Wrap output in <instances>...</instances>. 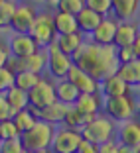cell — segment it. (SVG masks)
Here are the masks:
<instances>
[{
    "label": "cell",
    "mask_w": 140,
    "mask_h": 153,
    "mask_svg": "<svg viewBox=\"0 0 140 153\" xmlns=\"http://www.w3.org/2000/svg\"><path fill=\"white\" fill-rule=\"evenodd\" d=\"M73 57V65L81 67L97 81H103L108 75L117 73L118 61H117V47L114 45H97L93 41L83 43V47Z\"/></svg>",
    "instance_id": "6da1fadb"
},
{
    "label": "cell",
    "mask_w": 140,
    "mask_h": 153,
    "mask_svg": "<svg viewBox=\"0 0 140 153\" xmlns=\"http://www.w3.org/2000/svg\"><path fill=\"white\" fill-rule=\"evenodd\" d=\"M55 134V126L53 124H47L44 120H38L30 130H26L20 140L26 151H38V149H50L51 140H53Z\"/></svg>",
    "instance_id": "7a4b0ae2"
},
{
    "label": "cell",
    "mask_w": 140,
    "mask_h": 153,
    "mask_svg": "<svg viewBox=\"0 0 140 153\" xmlns=\"http://www.w3.org/2000/svg\"><path fill=\"white\" fill-rule=\"evenodd\" d=\"M136 108H138V104L132 98L130 92L105 98L103 102V114H107L113 122H118V124L130 120V118H136Z\"/></svg>",
    "instance_id": "3957f363"
},
{
    "label": "cell",
    "mask_w": 140,
    "mask_h": 153,
    "mask_svg": "<svg viewBox=\"0 0 140 153\" xmlns=\"http://www.w3.org/2000/svg\"><path fill=\"white\" fill-rule=\"evenodd\" d=\"M114 131H117L114 122L107 114H97L81 130V135H83V140L91 141V143H95V145H101L108 140H114Z\"/></svg>",
    "instance_id": "277c9868"
},
{
    "label": "cell",
    "mask_w": 140,
    "mask_h": 153,
    "mask_svg": "<svg viewBox=\"0 0 140 153\" xmlns=\"http://www.w3.org/2000/svg\"><path fill=\"white\" fill-rule=\"evenodd\" d=\"M30 36L34 37V41L40 47H50L57 39V32H55V26H53V16H51L50 10L38 12L36 22H34L32 30H30Z\"/></svg>",
    "instance_id": "5b68a950"
},
{
    "label": "cell",
    "mask_w": 140,
    "mask_h": 153,
    "mask_svg": "<svg viewBox=\"0 0 140 153\" xmlns=\"http://www.w3.org/2000/svg\"><path fill=\"white\" fill-rule=\"evenodd\" d=\"M47 49V73H50L51 79L59 81V79H67L69 71L73 67V57L67 53L59 49L55 41L50 45V47H45Z\"/></svg>",
    "instance_id": "8992f818"
},
{
    "label": "cell",
    "mask_w": 140,
    "mask_h": 153,
    "mask_svg": "<svg viewBox=\"0 0 140 153\" xmlns=\"http://www.w3.org/2000/svg\"><path fill=\"white\" fill-rule=\"evenodd\" d=\"M28 98H30V108H34L36 112H40L41 108L50 106L51 102L57 100V94H55V82L41 76L38 85L34 86L30 92H28Z\"/></svg>",
    "instance_id": "52a82bcc"
},
{
    "label": "cell",
    "mask_w": 140,
    "mask_h": 153,
    "mask_svg": "<svg viewBox=\"0 0 140 153\" xmlns=\"http://www.w3.org/2000/svg\"><path fill=\"white\" fill-rule=\"evenodd\" d=\"M83 141V135L79 130H71V128H55L53 140H51V153H77V147Z\"/></svg>",
    "instance_id": "ba28073f"
},
{
    "label": "cell",
    "mask_w": 140,
    "mask_h": 153,
    "mask_svg": "<svg viewBox=\"0 0 140 153\" xmlns=\"http://www.w3.org/2000/svg\"><path fill=\"white\" fill-rule=\"evenodd\" d=\"M36 16H38V10L34 4L30 2H18V8L14 12V18H12V33H30L34 22H36Z\"/></svg>",
    "instance_id": "9c48e42d"
},
{
    "label": "cell",
    "mask_w": 140,
    "mask_h": 153,
    "mask_svg": "<svg viewBox=\"0 0 140 153\" xmlns=\"http://www.w3.org/2000/svg\"><path fill=\"white\" fill-rule=\"evenodd\" d=\"M67 81H71L81 94H93V92H99V88H101V82L97 81L95 76H91L87 71H83L77 65L71 67V71L67 75Z\"/></svg>",
    "instance_id": "30bf717a"
},
{
    "label": "cell",
    "mask_w": 140,
    "mask_h": 153,
    "mask_svg": "<svg viewBox=\"0 0 140 153\" xmlns=\"http://www.w3.org/2000/svg\"><path fill=\"white\" fill-rule=\"evenodd\" d=\"M8 47H10V53L18 59H24L40 49V45L34 41V37L30 33H12L8 39Z\"/></svg>",
    "instance_id": "8fae6325"
},
{
    "label": "cell",
    "mask_w": 140,
    "mask_h": 153,
    "mask_svg": "<svg viewBox=\"0 0 140 153\" xmlns=\"http://www.w3.org/2000/svg\"><path fill=\"white\" fill-rule=\"evenodd\" d=\"M117 141L120 145L138 147L140 145V118H130L126 122H120V126L117 128Z\"/></svg>",
    "instance_id": "7c38bea8"
},
{
    "label": "cell",
    "mask_w": 140,
    "mask_h": 153,
    "mask_svg": "<svg viewBox=\"0 0 140 153\" xmlns=\"http://www.w3.org/2000/svg\"><path fill=\"white\" fill-rule=\"evenodd\" d=\"M117 26H118L117 18L105 16V18L101 20V24L93 30L91 41L97 43V45H113L114 43V33H117Z\"/></svg>",
    "instance_id": "4fadbf2b"
},
{
    "label": "cell",
    "mask_w": 140,
    "mask_h": 153,
    "mask_svg": "<svg viewBox=\"0 0 140 153\" xmlns=\"http://www.w3.org/2000/svg\"><path fill=\"white\" fill-rule=\"evenodd\" d=\"M138 36H140L138 22H132V20H118L113 45L114 47H126V45H132Z\"/></svg>",
    "instance_id": "5bb4252c"
},
{
    "label": "cell",
    "mask_w": 140,
    "mask_h": 153,
    "mask_svg": "<svg viewBox=\"0 0 140 153\" xmlns=\"http://www.w3.org/2000/svg\"><path fill=\"white\" fill-rule=\"evenodd\" d=\"M99 92L103 94V98L120 96V94H126V92H130V85H126V82H124L120 76L117 75V73H113V75H108L107 79H103V81H101Z\"/></svg>",
    "instance_id": "9a60e30c"
},
{
    "label": "cell",
    "mask_w": 140,
    "mask_h": 153,
    "mask_svg": "<svg viewBox=\"0 0 140 153\" xmlns=\"http://www.w3.org/2000/svg\"><path fill=\"white\" fill-rule=\"evenodd\" d=\"M67 110H69L67 104L55 100V102H51L50 106L41 108L40 112H38V118H40V120H44V122H47V124H53V126H57V124H63Z\"/></svg>",
    "instance_id": "2e32d148"
},
{
    "label": "cell",
    "mask_w": 140,
    "mask_h": 153,
    "mask_svg": "<svg viewBox=\"0 0 140 153\" xmlns=\"http://www.w3.org/2000/svg\"><path fill=\"white\" fill-rule=\"evenodd\" d=\"M103 18H105V16H101V14H97L95 10H91V8L85 6L81 12L77 14V30H79L83 36H91L93 30L101 24Z\"/></svg>",
    "instance_id": "e0dca14e"
},
{
    "label": "cell",
    "mask_w": 140,
    "mask_h": 153,
    "mask_svg": "<svg viewBox=\"0 0 140 153\" xmlns=\"http://www.w3.org/2000/svg\"><path fill=\"white\" fill-rule=\"evenodd\" d=\"M103 94L101 92H93V94H79V98H77V102L73 104L77 110H81V112L85 114H93V116H97V114H101V110H103Z\"/></svg>",
    "instance_id": "ac0fdd59"
},
{
    "label": "cell",
    "mask_w": 140,
    "mask_h": 153,
    "mask_svg": "<svg viewBox=\"0 0 140 153\" xmlns=\"http://www.w3.org/2000/svg\"><path fill=\"white\" fill-rule=\"evenodd\" d=\"M51 16H53V26H55L57 36L79 32V30H77V16H73V14H69V12H63V10H53Z\"/></svg>",
    "instance_id": "d6986e66"
},
{
    "label": "cell",
    "mask_w": 140,
    "mask_h": 153,
    "mask_svg": "<svg viewBox=\"0 0 140 153\" xmlns=\"http://www.w3.org/2000/svg\"><path fill=\"white\" fill-rule=\"evenodd\" d=\"M83 37H85V36H83L81 32L63 33V36H57V39H55V45H57V47L63 51V53L75 55L77 51L83 47V43H85V39H83Z\"/></svg>",
    "instance_id": "ffe728a7"
},
{
    "label": "cell",
    "mask_w": 140,
    "mask_h": 153,
    "mask_svg": "<svg viewBox=\"0 0 140 153\" xmlns=\"http://www.w3.org/2000/svg\"><path fill=\"white\" fill-rule=\"evenodd\" d=\"M55 94H57V100L59 102L67 104V106H73V104L77 102V98H79V90H77V86L73 85L71 81H67V79H59V81H55Z\"/></svg>",
    "instance_id": "44dd1931"
},
{
    "label": "cell",
    "mask_w": 140,
    "mask_h": 153,
    "mask_svg": "<svg viewBox=\"0 0 140 153\" xmlns=\"http://www.w3.org/2000/svg\"><path fill=\"white\" fill-rule=\"evenodd\" d=\"M140 10V0H113V14L117 20H132Z\"/></svg>",
    "instance_id": "7402d4cb"
},
{
    "label": "cell",
    "mask_w": 140,
    "mask_h": 153,
    "mask_svg": "<svg viewBox=\"0 0 140 153\" xmlns=\"http://www.w3.org/2000/svg\"><path fill=\"white\" fill-rule=\"evenodd\" d=\"M117 75L120 76L126 85L138 86L140 85V61H138V59H132V61H128V63L118 65Z\"/></svg>",
    "instance_id": "603a6c76"
},
{
    "label": "cell",
    "mask_w": 140,
    "mask_h": 153,
    "mask_svg": "<svg viewBox=\"0 0 140 153\" xmlns=\"http://www.w3.org/2000/svg\"><path fill=\"white\" fill-rule=\"evenodd\" d=\"M93 118H95L93 114H85V112H81V110H77L75 106H69L67 114H65L63 124L67 128H71V130H79V131H81L83 128L93 120Z\"/></svg>",
    "instance_id": "cb8c5ba5"
},
{
    "label": "cell",
    "mask_w": 140,
    "mask_h": 153,
    "mask_svg": "<svg viewBox=\"0 0 140 153\" xmlns=\"http://www.w3.org/2000/svg\"><path fill=\"white\" fill-rule=\"evenodd\" d=\"M4 96H6V100H8L10 108L14 110V114L30 106V98H28V92H26V90H22V88H18L16 85H14L12 88L6 90Z\"/></svg>",
    "instance_id": "d4e9b609"
},
{
    "label": "cell",
    "mask_w": 140,
    "mask_h": 153,
    "mask_svg": "<svg viewBox=\"0 0 140 153\" xmlns=\"http://www.w3.org/2000/svg\"><path fill=\"white\" fill-rule=\"evenodd\" d=\"M12 120H14V124H16V128L20 130V134H24L26 130H30V128L36 124L40 118H38V112L34 108H24V110H20V112H16L12 116Z\"/></svg>",
    "instance_id": "484cf974"
},
{
    "label": "cell",
    "mask_w": 140,
    "mask_h": 153,
    "mask_svg": "<svg viewBox=\"0 0 140 153\" xmlns=\"http://www.w3.org/2000/svg\"><path fill=\"white\" fill-rule=\"evenodd\" d=\"M16 8H18L16 0H0V30H10Z\"/></svg>",
    "instance_id": "4316f807"
},
{
    "label": "cell",
    "mask_w": 140,
    "mask_h": 153,
    "mask_svg": "<svg viewBox=\"0 0 140 153\" xmlns=\"http://www.w3.org/2000/svg\"><path fill=\"white\" fill-rule=\"evenodd\" d=\"M40 79H41V75H36V73H32V71H18L16 73V81H14V85L18 86V88L26 90V92H30V90L38 85Z\"/></svg>",
    "instance_id": "83f0119b"
},
{
    "label": "cell",
    "mask_w": 140,
    "mask_h": 153,
    "mask_svg": "<svg viewBox=\"0 0 140 153\" xmlns=\"http://www.w3.org/2000/svg\"><path fill=\"white\" fill-rule=\"evenodd\" d=\"M20 130L16 128V124H14L12 118H8V120H2L0 122V141L4 140H16V137H20Z\"/></svg>",
    "instance_id": "f1b7e54d"
},
{
    "label": "cell",
    "mask_w": 140,
    "mask_h": 153,
    "mask_svg": "<svg viewBox=\"0 0 140 153\" xmlns=\"http://www.w3.org/2000/svg\"><path fill=\"white\" fill-rule=\"evenodd\" d=\"M85 6L95 10L101 16H111L113 14V0H85Z\"/></svg>",
    "instance_id": "f546056e"
},
{
    "label": "cell",
    "mask_w": 140,
    "mask_h": 153,
    "mask_svg": "<svg viewBox=\"0 0 140 153\" xmlns=\"http://www.w3.org/2000/svg\"><path fill=\"white\" fill-rule=\"evenodd\" d=\"M83 8H85V0H59L55 10H63V12H69L73 16H77Z\"/></svg>",
    "instance_id": "4dcf8cb0"
},
{
    "label": "cell",
    "mask_w": 140,
    "mask_h": 153,
    "mask_svg": "<svg viewBox=\"0 0 140 153\" xmlns=\"http://www.w3.org/2000/svg\"><path fill=\"white\" fill-rule=\"evenodd\" d=\"M14 81H16V73L10 71L8 67H0V94H4L8 88L14 86Z\"/></svg>",
    "instance_id": "1f68e13d"
},
{
    "label": "cell",
    "mask_w": 140,
    "mask_h": 153,
    "mask_svg": "<svg viewBox=\"0 0 140 153\" xmlns=\"http://www.w3.org/2000/svg\"><path fill=\"white\" fill-rule=\"evenodd\" d=\"M22 151H24V145L20 137L0 141V153H22Z\"/></svg>",
    "instance_id": "d6a6232c"
},
{
    "label": "cell",
    "mask_w": 140,
    "mask_h": 153,
    "mask_svg": "<svg viewBox=\"0 0 140 153\" xmlns=\"http://www.w3.org/2000/svg\"><path fill=\"white\" fill-rule=\"evenodd\" d=\"M134 59V51H132V45H126V47H117V61L118 65L128 63Z\"/></svg>",
    "instance_id": "836d02e7"
},
{
    "label": "cell",
    "mask_w": 140,
    "mask_h": 153,
    "mask_svg": "<svg viewBox=\"0 0 140 153\" xmlns=\"http://www.w3.org/2000/svg\"><path fill=\"white\" fill-rule=\"evenodd\" d=\"M12 116H14V110L10 108V104H8V100H6V96L0 94V122H2V120H8V118H12Z\"/></svg>",
    "instance_id": "e575fe53"
},
{
    "label": "cell",
    "mask_w": 140,
    "mask_h": 153,
    "mask_svg": "<svg viewBox=\"0 0 140 153\" xmlns=\"http://www.w3.org/2000/svg\"><path fill=\"white\" fill-rule=\"evenodd\" d=\"M118 147H120V143L117 140H108V141L99 145V151L97 153H118Z\"/></svg>",
    "instance_id": "d590c367"
},
{
    "label": "cell",
    "mask_w": 140,
    "mask_h": 153,
    "mask_svg": "<svg viewBox=\"0 0 140 153\" xmlns=\"http://www.w3.org/2000/svg\"><path fill=\"white\" fill-rule=\"evenodd\" d=\"M10 47H8V41H4V39H0V67H4L6 65V61L10 59Z\"/></svg>",
    "instance_id": "8d00e7d4"
},
{
    "label": "cell",
    "mask_w": 140,
    "mask_h": 153,
    "mask_svg": "<svg viewBox=\"0 0 140 153\" xmlns=\"http://www.w3.org/2000/svg\"><path fill=\"white\" fill-rule=\"evenodd\" d=\"M99 151V145L91 143V141L83 140L81 143H79V147H77V153H97Z\"/></svg>",
    "instance_id": "74e56055"
},
{
    "label": "cell",
    "mask_w": 140,
    "mask_h": 153,
    "mask_svg": "<svg viewBox=\"0 0 140 153\" xmlns=\"http://www.w3.org/2000/svg\"><path fill=\"white\" fill-rule=\"evenodd\" d=\"M132 51H134V59H138L140 61V36L134 39V43H132Z\"/></svg>",
    "instance_id": "f35d334b"
},
{
    "label": "cell",
    "mask_w": 140,
    "mask_h": 153,
    "mask_svg": "<svg viewBox=\"0 0 140 153\" xmlns=\"http://www.w3.org/2000/svg\"><path fill=\"white\" fill-rule=\"evenodd\" d=\"M118 153H136V149L130 147V145H120V147H118Z\"/></svg>",
    "instance_id": "ab89813d"
},
{
    "label": "cell",
    "mask_w": 140,
    "mask_h": 153,
    "mask_svg": "<svg viewBox=\"0 0 140 153\" xmlns=\"http://www.w3.org/2000/svg\"><path fill=\"white\" fill-rule=\"evenodd\" d=\"M30 153H51V149H38V151H30Z\"/></svg>",
    "instance_id": "60d3db41"
},
{
    "label": "cell",
    "mask_w": 140,
    "mask_h": 153,
    "mask_svg": "<svg viewBox=\"0 0 140 153\" xmlns=\"http://www.w3.org/2000/svg\"><path fill=\"white\" fill-rule=\"evenodd\" d=\"M136 116L140 118V104H138V108H136Z\"/></svg>",
    "instance_id": "b9f144b4"
},
{
    "label": "cell",
    "mask_w": 140,
    "mask_h": 153,
    "mask_svg": "<svg viewBox=\"0 0 140 153\" xmlns=\"http://www.w3.org/2000/svg\"><path fill=\"white\" fill-rule=\"evenodd\" d=\"M136 149V153H140V145H138V147H134Z\"/></svg>",
    "instance_id": "7bdbcfd3"
},
{
    "label": "cell",
    "mask_w": 140,
    "mask_h": 153,
    "mask_svg": "<svg viewBox=\"0 0 140 153\" xmlns=\"http://www.w3.org/2000/svg\"><path fill=\"white\" fill-rule=\"evenodd\" d=\"M22 153H30V151H26V149H24V151H22Z\"/></svg>",
    "instance_id": "ee69618b"
}]
</instances>
